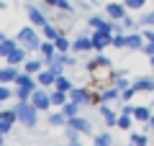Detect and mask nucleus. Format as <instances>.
I'll return each instance as SVG.
<instances>
[{
	"mask_svg": "<svg viewBox=\"0 0 154 146\" xmlns=\"http://www.w3.org/2000/svg\"><path fill=\"white\" fill-rule=\"evenodd\" d=\"M16 115H18V120H21V123H26V126H36V113H38V108L33 103H18L16 108Z\"/></svg>",
	"mask_w": 154,
	"mask_h": 146,
	"instance_id": "nucleus-1",
	"label": "nucleus"
},
{
	"mask_svg": "<svg viewBox=\"0 0 154 146\" xmlns=\"http://www.w3.org/2000/svg\"><path fill=\"white\" fill-rule=\"evenodd\" d=\"M18 41L23 44V49H28V51H36V49H41V38H38V33L33 31V28H21V33H18Z\"/></svg>",
	"mask_w": 154,
	"mask_h": 146,
	"instance_id": "nucleus-2",
	"label": "nucleus"
},
{
	"mask_svg": "<svg viewBox=\"0 0 154 146\" xmlns=\"http://www.w3.org/2000/svg\"><path fill=\"white\" fill-rule=\"evenodd\" d=\"M90 38H93V49L95 51H103V49H108L110 44H113V33L110 31H100V28L90 33Z\"/></svg>",
	"mask_w": 154,
	"mask_h": 146,
	"instance_id": "nucleus-3",
	"label": "nucleus"
},
{
	"mask_svg": "<svg viewBox=\"0 0 154 146\" xmlns=\"http://www.w3.org/2000/svg\"><path fill=\"white\" fill-rule=\"evenodd\" d=\"M126 11L128 8L123 5V3H108V5H105V16H108L110 21H123V18H126Z\"/></svg>",
	"mask_w": 154,
	"mask_h": 146,
	"instance_id": "nucleus-4",
	"label": "nucleus"
},
{
	"mask_svg": "<svg viewBox=\"0 0 154 146\" xmlns=\"http://www.w3.org/2000/svg\"><path fill=\"white\" fill-rule=\"evenodd\" d=\"M110 100H121V90H118V87H108V90H100L98 95H95V103L98 105H105V103H110Z\"/></svg>",
	"mask_w": 154,
	"mask_h": 146,
	"instance_id": "nucleus-5",
	"label": "nucleus"
},
{
	"mask_svg": "<svg viewBox=\"0 0 154 146\" xmlns=\"http://www.w3.org/2000/svg\"><path fill=\"white\" fill-rule=\"evenodd\" d=\"M31 103L36 105L38 110H49V105H51V95H46L44 90H36L31 95Z\"/></svg>",
	"mask_w": 154,
	"mask_h": 146,
	"instance_id": "nucleus-6",
	"label": "nucleus"
},
{
	"mask_svg": "<svg viewBox=\"0 0 154 146\" xmlns=\"http://www.w3.org/2000/svg\"><path fill=\"white\" fill-rule=\"evenodd\" d=\"M67 126H69V128H75L77 133H90V131H93V126H90V120H88V118H80V115H75V118H69V120H67Z\"/></svg>",
	"mask_w": 154,
	"mask_h": 146,
	"instance_id": "nucleus-7",
	"label": "nucleus"
},
{
	"mask_svg": "<svg viewBox=\"0 0 154 146\" xmlns=\"http://www.w3.org/2000/svg\"><path fill=\"white\" fill-rule=\"evenodd\" d=\"M144 33H126V49H131V51H141L144 49Z\"/></svg>",
	"mask_w": 154,
	"mask_h": 146,
	"instance_id": "nucleus-8",
	"label": "nucleus"
},
{
	"mask_svg": "<svg viewBox=\"0 0 154 146\" xmlns=\"http://www.w3.org/2000/svg\"><path fill=\"white\" fill-rule=\"evenodd\" d=\"M69 100H75L77 105H88V103H93L95 97L90 95L88 90H72V92H69Z\"/></svg>",
	"mask_w": 154,
	"mask_h": 146,
	"instance_id": "nucleus-9",
	"label": "nucleus"
},
{
	"mask_svg": "<svg viewBox=\"0 0 154 146\" xmlns=\"http://www.w3.org/2000/svg\"><path fill=\"white\" fill-rule=\"evenodd\" d=\"M28 18H31V23H36V26H41V28H44L46 23H49V21H46V16H44L41 11H38L36 5H28Z\"/></svg>",
	"mask_w": 154,
	"mask_h": 146,
	"instance_id": "nucleus-10",
	"label": "nucleus"
},
{
	"mask_svg": "<svg viewBox=\"0 0 154 146\" xmlns=\"http://www.w3.org/2000/svg\"><path fill=\"white\" fill-rule=\"evenodd\" d=\"M134 90L136 92H152L154 90V77H139L134 82Z\"/></svg>",
	"mask_w": 154,
	"mask_h": 146,
	"instance_id": "nucleus-11",
	"label": "nucleus"
},
{
	"mask_svg": "<svg viewBox=\"0 0 154 146\" xmlns=\"http://www.w3.org/2000/svg\"><path fill=\"white\" fill-rule=\"evenodd\" d=\"M72 49H75V51H90V49H93V38L90 36H77L75 41H72Z\"/></svg>",
	"mask_w": 154,
	"mask_h": 146,
	"instance_id": "nucleus-12",
	"label": "nucleus"
},
{
	"mask_svg": "<svg viewBox=\"0 0 154 146\" xmlns=\"http://www.w3.org/2000/svg\"><path fill=\"white\" fill-rule=\"evenodd\" d=\"M134 120H139V123H149V120H152V108H146V105L134 108Z\"/></svg>",
	"mask_w": 154,
	"mask_h": 146,
	"instance_id": "nucleus-13",
	"label": "nucleus"
},
{
	"mask_svg": "<svg viewBox=\"0 0 154 146\" xmlns=\"http://www.w3.org/2000/svg\"><path fill=\"white\" fill-rule=\"evenodd\" d=\"M5 59H8V64H13V67H16V64H21V62L26 59V49L16 46V49H13V51H11V54L5 56Z\"/></svg>",
	"mask_w": 154,
	"mask_h": 146,
	"instance_id": "nucleus-14",
	"label": "nucleus"
},
{
	"mask_svg": "<svg viewBox=\"0 0 154 146\" xmlns=\"http://www.w3.org/2000/svg\"><path fill=\"white\" fill-rule=\"evenodd\" d=\"M57 77H59V75H57L54 69H41V72H38V85H54Z\"/></svg>",
	"mask_w": 154,
	"mask_h": 146,
	"instance_id": "nucleus-15",
	"label": "nucleus"
},
{
	"mask_svg": "<svg viewBox=\"0 0 154 146\" xmlns=\"http://www.w3.org/2000/svg\"><path fill=\"white\" fill-rule=\"evenodd\" d=\"M33 92H36V82H28V85H21V87H18V100H21V103H26V100L33 95Z\"/></svg>",
	"mask_w": 154,
	"mask_h": 146,
	"instance_id": "nucleus-16",
	"label": "nucleus"
},
{
	"mask_svg": "<svg viewBox=\"0 0 154 146\" xmlns=\"http://www.w3.org/2000/svg\"><path fill=\"white\" fill-rule=\"evenodd\" d=\"M100 115H103L105 126H118V115H116L113 110L108 108V105H100Z\"/></svg>",
	"mask_w": 154,
	"mask_h": 146,
	"instance_id": "nucleus-17",
	"label": "nucleus"
},
{
	"mask_svg": "<svg viewBox=\"0 0 154 146\" xmlns=\"http://www.w3.org/2000/svg\"><path fill=\"white\" fill-rule=\"evenodd\" d=\"M18 77V72H16V67L13 64H8L5 69H0V85H5V82H11V80H16Z\"/></svg>",
	"mask_w": 154,
	"mask_h": 146,
	"instance_id": "nucleus-18",
	"label": "nucleus"
},
{
	"mask_svg": "<svg viewBox=\"0 0 154 146\" xmlns=\"http://www.w3.org/2000/svg\"><path fill=\"white\" fill-rule=\"evenodd\" d=\"M77 110H80V105H77L75 100H67V103L62 105V113L67 115V120H69V118H75V115H77Z\"/></svg>",
	"mask_w": 154,
	"mask_h": 146,
	"instance_id": "nucleus-19",
	"label": "nucleus"
},
{
	"mask_svg": "<svg viewBox=\"0 0 154 146\" xmlns=\"http://www.w3.org/2000/svg\"><path fill=\"white\" fill-rule=\"evenodd\" d=\"M67 100H69V92H62V90H54V92H51V105H59V108H62Z\"/></svg>",
	"mask_w": 154,
	"mask_h": 146,
	"instance_id": "nucleus-20",
	"label": "nucleus"
},
{
	"mask_svg": "<svg viewBox=\"0 0 154 146\" xmlns=\"http://www.w3.org/2000/svg\"><path fill=\"white\" fill-rule=\"evenodd\" d=\"M41 54H44V59L49 62L51 56L57 54V46H54V41H41Z\"/></svg>",
	"mask_w": 154,
	"mask_h": 146,
	"instance_id": "nucleus-21",
	"label": "nucleus"
},
{
	"mask_svg": "<svg viewBox=\"0 0 154 146\" xmlns=\"http://www.w3.org/2000/svg\"><path fill=\"white\" fill-rule=\"evenodd\" d=\"M16 118H18L16 110H3V113H0V120H3V126H5V131H11V126H13Z\"/></svg>",
	"mask_w": 154,
	"mask_h": 146,
	"instance_id": "nucleus-22",
	"label": "nucleus"
},
{
	"mask_svg": "<svg viewBox=\"0 0 154 146\" xmlns=\"http://www.w3.org/2000/svg\"><path fill=\"white\" fill-rule=\"evenodd\" d=\"M54 46H57V51H59V54H67V51L72 49V44H69V38H67V36H62V33H59V38L54 41Z\"/></svg>",
	"mask_w": 154,
	"mask_h": 146,
	"instance_id": "nucleus-23",
	"label": "nucleus"
},
{
	"mask_svg": "<svg viewBox=\"0 0 154 146\" xmlns=\"http://www.w3.org/2000/svg\"><path fill=\"white\" fill-rule=\"evenodd\" d=\"M54 85H57V90H62V92H72V90H75V87H72V82L69 80H67V77H57V82H54Z\"/></svg>",
	"mask_w": 154,
	"mask_h": 146,
	"instance_id": "nucleus-24",
	"label": "nucleus"
},
{
	"mask_svg": "<svg viewBox=\"0 0 154 146\" xmlns=\"http://www.w3.org/2000/svg\"><path fill=\"white\" fill-rule=\"evenodd\" d=\"M131 120H134L131 113H121V115H118V128H121V131H128V128H131Z\"/></svg>",
	"mask_w": 154,
	"mask_h": 146,
	"instance_id": "nucleus-25",
	"label": "nucleus"
},
{
	"mask_svg": "<svg viewBox=\"0 0 154 146\" xmlns=\"http://www.w3.org/2000/svg\"><path fill=\"white\" fill-rule=\"evenodd\" d=\"M139 26H141V28H154V11L152 13H144V16L139 18Z\"/></svg>",
	"mask_w": 154,
	"mask_h": 146,
	"instance_id": "nucleus-26",
	"label": "nucleus"
},
{
	"mask_svg": "<svg viewBox=\"0 0 154 146\" xmlns=\"http://www.w3.org/2000/svg\"><path fill=\"white\" fill-rule=\"evenodd\" d=\"M16 49V41H11V38H5V41H0V56H8Z\"/></svg>",
	"mask_w": 154,
	"mask_h": 146,
	"instance_id": "nucleus-27",
	"label": "nucleus"
},
{
	"mask_svg": "<svg viewBox=\"0 0 154 146\" xmlns=\"http://www.w3.org/2000/svg\"><path fill=\"white\" fill-rule=\"evenodd\" d=\"M131 144L134 146H149V136L146 133H131Z\"/></svg>",
	"mask_w": 154,
	"mask_h": 146,
	"instance_id": "nucleus-28",
	"label": "nucleus"
},
{
	"mask_svg": "<svg viewBox=\"0 0 154 146\" xmlns=\"http://www.w3.org/2000/svg\"><path fill=\"white\" fill-rule=\"evenodd\" d=\"M110 46H116V49H126V33H123V31L113 33V44H110Z\"/></svg>",
	"mask_w": 154,
	"mask_h": 146,
	"instance_id": "nucleus-29",
	"label": "nucleus"
},
{
	"mask_svg": "<svg viewBox=\"0 0 154 146\" xmlns=\"http://www.w3.org/2000/svg\"><path fill=\"white\" fill-rule=\"evenodd\" d=\"M44 36H46V41H57V38H59V31H57L51 23H46L44 26Z\"/></svg>",
	"mask_w": 154,
	"mask_h": 146,
	"instance_id": "nucleus-30",
	"label": "nucleus"
},
{
	"mask_svg": "<svg viewBox=\"0 0 154 146\" xmlns=\"http://www.w3.org/2000/svg\"><path fill=\"white\" fill-rule=\"evenodd\" d=\"M123 5H126L128 11H141V8L146 5V0H123Z\"/></svg>",
	"mask_w": 154,
	"mask_h": 146,
	"instance_id": "nucleus-31",
	"label": "nucleus"
},
{
	"mask_svg": "<svg viewBox=\"0 0 154 146\" xmlns=\"http://www.w3.org/2000/svg\"><path fill=\"white\" fill-rule=\"evenodd\" d=\"M49 123H51V126H64V123H67V115H64V113H51V115H49Z\"/></svg>",
	"mask_w": 154,
	"mask_h": 146,
	"instance_id": "nucleus-32",
	"label": "nucleus"
},
{
	"mask_svg": "<svg viewBox=\"0 0 154 146\" xmlns=\"http://www.w3.org/2000/svg\"><path fill=\"white\" fill-rule=\"evenodd\" d=\"M26 72H28V75H36V72H41V62H36V59L26 62Z\"/></svg>",
	"mask_w": 154,
	"mask_h": 146,
	"instance_id": "nucleus-33",
	"label": "nucleus"
},
{
	"mask_svg": "<svg viewBox=\"0 0 154 146\" xmlns=\"http://www.w3.org/2000/svg\"><path fill=\"white\" fill-rule=\"evenodd\" d=\"M108 64H110V62H108V59H105V56H103V54H100V56H95V59H93V62H90V69H95V67H108Z\"/></svg>",
	"mask_w": 154,
	"mask_h": 146,
	"instance_id": "nucleus-34",
	"label": "nucleus"
},
{
	"mask_svg": "<svg viewBox=\"0 0 154 146\" xmlns=\"http://www.w3.org/2000/svg\"><path fill=\"white\" fill-rule=\"evenodd\" d=\"M93 146H110V136H108V133L95 136V144H93Z\"/></svg>",
	"mask_w": 154,
	"mask_h": 146,
	"instance_id": "nucleus-35",
	"label": "nucleus"
},
{
	"mask_svg": "<svg viewBox=\"0 0 154 146\" xmlns=\"http://www.w3.org/2000/svg\"><path fill=\"white\" fill-rule=\"evenodd\" d=\"M134 95H136V90H134V85H131V87H126V90L121 92V100H123V103H128Z\"/></svg>",
	"mask_w": 154,
	"mask_h": 146,
	"instance_id": "nucleus-36",
	"label": "nucleus"
},
{
	"mask_svg": "<svg viewBox=\"0 0 154 146\" xmlns=\"http://www.w3.org/2000/svg\"><path fill=\"white\" fill-rule=\"evenodd\" d=\"M136 23H139V21H134V18H131V16H126V18H123V21H121V26H123V28H126V31H131V28H134V26H136Z\"/></svg>",
	"mask_w": 154,
	"mask_h": 146,
	"instance_id": "nucleus-37",
	"label": "nucleus"
},
{
	"mask_svg": "<svg viewBox=\"0 0 154 146\" xmlns=\"http://www.w3.org/2000/svg\"><path fill=\"white\" fill-rule=\"evenodd\" d=\"M57 8H59V11H64V13H72V5H69V0H59V3H57Z\"/></svg>",
	"mask_w": 154,
	"mask_h": 146,
	"instance_id": "nucleus-38",
	"label": "nucleus"
},
{
	"mask_svg": "<svg viewBox=\"0 0 154 146\" xmlns=\"http://www.w3.org/2000/svg\"><path fill=\"white\" fill-rule=\"evenodd\" d=\"M16 82H18V87H21V85H28V82H33V80L28 77V72H26V75H18V77H16Z\"/></svg>",
	"mask_w": 154,
	"mask_h": 146,
	"instance_id": "nucleus-39",
	"label": "nucleus"
},
{
	"mask_svg": "<svg viewBox=\"0 0 154 146\" xmlns=\"http://www.w3.org/2000/svg\"><path fill=\"white\" fill-rule=\"evenodd\" d=\"M141 51H144L146 56H154V44H152V41H146V44H144V49H141Z\"/></svg>",
	"mask_w": 154,
	"mask_h": 146,
	"instance_id": "nucleus-40",
	"label": "nucleus"
},
{
	"mask_svg": "<svg viewBox=\"0 0 154 146\" xmlns=\"http://www.w3.org/2000/svg\"><path fill=\"white\" fill-rule=\"evenodd\" d=\"M141 33H144V41H152L154 44V31H152V28H141Z\"/></svg>",
	"mask_w": 154,
	"mask_h": 146,
	"instance_id": "nucleus-41",
	"label": "nucleus"
},
{
	"mask_svg": "<svg viewBox=\"0 0 154 146\" xmlns=\"http://www.w3.org/2000/svg\"><path fill=\"white\" fill-rule=\"evenodd\" d=\"M8 97H11V90H8L5 85H0V103H3V100H8Z\"/></svg>",
	"mask_w": 154,
	"mask_h": 146,
	"instance_id": "nucleus-42",
	"label": "nucleus"
},
{
	"mask_svg": "<svg viewBox=\"0 0 154 146\" xmlns=\"http://www.w3.org/2000/svg\"><path fill=\"white\" fill-rule=\"evenodd\" d=\"M146 126H149V128H152V131H154V115H152V120H149V123H146Z\"/></svg>",
	"mask_w": 154,
	"mask_h": 146,
	"instance_id": "nucleus-43",
	"label": "nucleus"
},
{
	"mask_svg": "<svg viewBox=\"0 0 154 146\" xmlns=\"http://www.w3.org/2000/svg\"><path fill=\"white\" fill-rule=\"evenodd\" d=\"M46 3H49V5H54V8H57V3H59V0H46Z\"/></svg>",
	"mask_w": 154,
	"mask_h": 146,
	"instance_id": "nucleus-44",
	"label": "nucleus"
},
{
	"mask_svg": "<svg viewBox=\"0 0 154 146\" xmlns=\"http://www.w3.org/2000/svg\"><path fill=\"white\" fill-rule=\"evenodd\" d=\"M0 133H5V126H3V120H0Z\"/></svg>",
	"mask_w": 154,
	"mask_h": 146,
	"instance_id": "nucleus-45",
	"label": "nucleus"
},
{
	"mask_svg": "<svg viewBox=\"0 0 154 146\" xmlns=\"http://www.w3.org/2000/svg\"><path fill=\"white\" fill-rule=\"evenodd\" d=\"M149 62H152V67H154V56H149Z\"/></svg>",
	"mask_w": 154,
	"mask_h": 146,
	"instance_id": "nucleus-46",
	"label": "nucleus"
},
{
	"mask_svg": "<svg viewBox=\"0 0 154 146\" xmlns=\"http://www.w3.org/2000/svg\"><path fill=\"white\" fill-rule=\"evenodd\" d=\"M0 41H5V36H3V33H0Z\"/></svg>",
	"mask_w": 154,
	"mask_h": 146,
	"instance_id": "nucleus-47",
	"label": "nucleus"
},
{
	"mask_svg": "<svg viewBox=\"0 0 154 146\" xmlns=\"http://www.w3.org/2000/svg\"><path fill=\"white\" fill-rule=\"evenodd\" d=\"M0 144H3V133H0Z\"/></svg>",
	"mask_w": 154,
	"mask_h": 146,
	"instance_id": "nucleus-48",
	"label": "nucleus"
},
{
	"mask_svg": "<svg viewBox=\"0 0 154 146\" xmlns=\"http://www.w3.org/2000/svg\"><path fill=\"white\" fill-rule=\"evenodd\" d=\"M128 146H134V144H128Z\"/></svg>",
	"mask_w": 154,
	"mask_h": 146,
	"instance_id": "nucleus-49",
	"label": "nucleus"
},
{
	"mask_svg": "<svg viewBox=\"0 0 154 146\" xmlns=\"http://www.w3.org/2000/svg\"><path fill=\"white\" fill-rule=\"evenodd\" d=\"M152 108H154V105H152Z\"/></svg>",
	"mask_w": 154,
	"mask_h": 146,
	"instance_id": "nucleus-50",
	"label": "nucleus"
}]
</instances>
